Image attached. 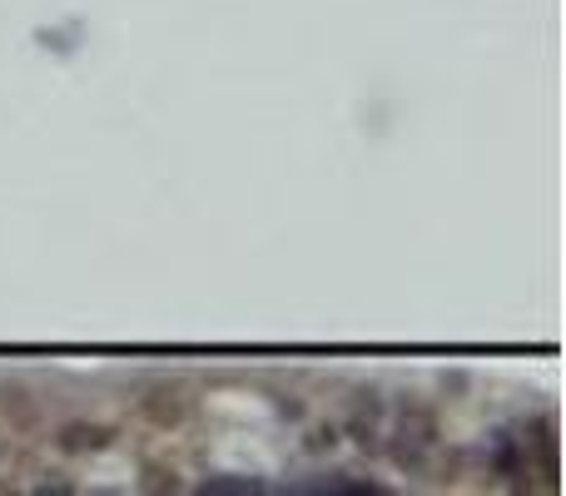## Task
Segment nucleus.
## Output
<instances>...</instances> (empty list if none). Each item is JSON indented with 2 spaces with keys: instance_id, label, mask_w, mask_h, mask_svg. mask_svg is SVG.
I'll return each mask as SVG.
<instances>
[{
  "instance_id": "0eeeda50",
  "label": "nucleus",
  "mask_w": 566,
  "mask_h": 496,
  "mask_svg": "<svg viewBox=\"0 0 566 496\" xmlns=\"http://www.w3.org/2000/svg\"><path fill=\"white\" fill-rule=\"evenodd\" d=\"M205 492H219V496H259L264 482L259 477H239V472H219V477L205 482Z\"/></svg>"
},
{
  "instance_id": "20e7f679",
  "label": "nucleus",
  "mask_w": 566,
  "mask_h": 496,
  "mask_svg": "<svg viewBox=\"0 0 566 496\" xmlns=\"http://www.w3.org/2000/svg\"><path fill=\"white\" fill-rule=\"evenodd\" d=\"M488 467H492V477H502L507 487H522V477H532L527 472V452H522V437L517 432H492L488 437Z\"/></svg>"
},
{
  "instance_id": "f257e3e1",
  "label": "nucleus",
  "mask_w": 566,
  "mask_h": 496,
  "mask_svg": "<svg viewBox=\"0 0 566 496\" xmlns=\"http://www.w3.org/2000/svg\"><path fill=\"white\" fill-rule=\"evenodd\" d=\"M388 437V457L402 472H428L432 452H438V412L428 402H402L392 412V428H382Z\"/></svg>"
},
{
  "instance_id": "39448f33",
  "label": "nucleus",
  "mask_w": 566,
  "mask_h": 496,
  "mask_svg": "<svg viewBox=\"0 0 566 496\" xmlns=\"http://www.w3.org/2000/svg\"><path fill=\"white\" fill-rule=\"evenodd\" d=\"M60 452H109L115 447V428H99V422H70L60 428Z\"/></svg>"
},
{
  "instance_id": "f03ea898",
  "label": "nucleus",
  "mask_w": 566,
  "mask_h": 496,
  "mask_svg": "<svg viewBox=\"0 0 566 496\" xmlns=\"http://www.w3.org/2000/svg\"><path fill=\"white\" fill-rule=\"evenodd\" d=\"M522 452H527V472L537 477H557V418L552 412H532L522 422Z\"/></svg>"
},
{
  "instance_id": "1a4fd4ad",
  "label": "nucleus",
  "mask_w": 566,
  "mask_h": 496,
  "mask_svg": "<svg viewBox=\"0 0 566 496\" xmlns=\"http://www.w3.org/2000/svg\"><path fill=\"white\" fill-rule=\"evenodd\" d=\"M333 442H338V432H333V428H318V432L308 437V447H313V452H323V447H333Z\"/></svg>"
},
{
  "instance_id": "6e6552de",
  "label": "nucleus",
  "mask_w": 566,
  "mask_h": 496,
  "mask_svg": "<svg viewBox=\"0 0 566 496\" xmlns=\"http://www.w3.org/2000/svg\"><path fill=\"white\" fill-rule=\"evenodd\" d=\"M145 418L159 422V428H165V422H179L185 418V398H179V392H155V398H145Z\"/></svg>"
},
{
  "instance_id": "7ed1b4c3",
  "label": "nucleus",
  "mask_w": 566,
  "mask_h": 496,
  "mask_svg": "<svg viewBox=\"0 0 566 496\" xmlns=\"http://www.w3.org/2000/svg\"><path fill=\"white\" fill-rule=\"evenodd\" d=\"M382 428H388V408H382L378 392H358L348 408V418H343V432H348V442H358L363 452H378L382 447Z\"/></svg>"
},
{
  "instance_id": "423d86ee",
  "label": "nucleus",
  "mask_w": 566,
  "mask_h": 496,
  "mask_svg": "<svg viewBox=\"0 0 566 496\" xmlns=\"http://www.w3.org/2000/svg\"><path fill=\"white\" fill-rule=\"evenodd\" d=\"M303 492H343V496H382L378 482H363V477H353V472H328V477H318V482H308Z\"/></svg>"
}]
</instances>
